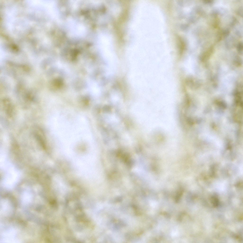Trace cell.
Masks as SVG:
<instances>
[{
	"instance_id": "obj_1",
	"label": "cell",
	"mask_w": 243,
	"mask_h": 243,
	"mask_svg": "<svg viewBox=\"0 0 243 243\" xmlns=\"http://www.w3.org/2000/svg\"><path fill=\"white\" fill-rule=\"evenodd\" d=\"M4 108L5 112L10 117L13 116V106L10 103H5L3 105Z\"/></svg>"
},
{
	"instance_id": "obj_2",
	"label": "cell",
	"mask_w": 243,
	"mask_h": 243,
	"mask_svg": "<svg viewBox=\"0 0 243 243\" xmlns=\"http://www.w3.org/2000/svg\"><path fill=\"white\" fill-rule=\"evenodd\" d=\"M211 203L214 207L217 206L219 204V201L217 198L215 197H213L211 198Z\"/></svg>"
}]
</instances>
